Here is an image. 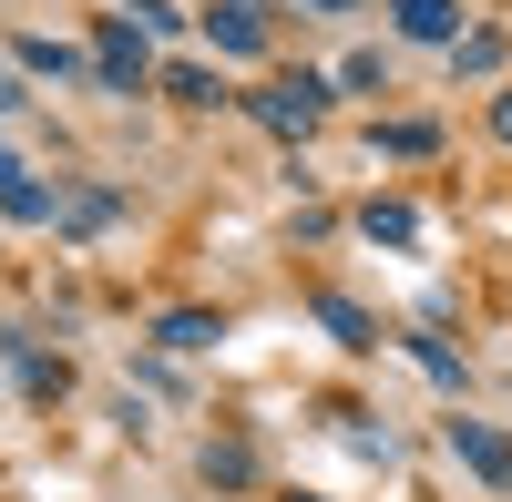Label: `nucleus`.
Returning <instances> with one entry per match:
<instances>
[{
    "instance_id": "11",
    "label": "nucleus",
    "mask_w": 512,
    "mask_h": 502,
    "mask_svg": "<svg viewBox=\"0 0 512 502\" xmlns=\"http://www.w3.org/2000/svg\"><path fill=\"white\" fill-rule=\"evenodd\" d=\"M492 134H502V144H512V93H502V103H492Z\"/></svg>"
},
{
    "instance_id": "3",
    "label": "nucleus",
    "mask_w": 512,
    "mask_h": 502,
    "mask_svg": "<svg viewBox=\"0 0 512 502\" xmlns=\"http://www.w3.org/2000/svg\"><path fill=\"white\" fill-rule=\"evenodd\" d=\"M154 62H144V31L134 21H103V82H123V93H134Z\"/></svg>"
},
{
    "instance_id": "2",
    "label": "nucleus",
    "mask_w": 512,
    "mask_h": 502,
    "mask_svg": "<svg viewBox=\"0 0 512 502\" xmlns=\"http://www.w3.org/2000/svg\"><path fill=\"white\" fill-rule=\"evenodd\" d=\"M205 31H216L226 52H267V11H256V0H216V11H205Z\"/></svg>"
},
{
    "instance_id": "6",
    "label": "nucleus",
    "mask_w": 512,
    "mask_h": 502,
    "mask_svg": "<svg viewBox=\"0 0 512 502\" xmlns=\"http://www.w3.org/2000/svg\"><path fill=\"white\" fill-rule=\"evenodd\" d=\"M0 205H11L21 226H41V216H52V185H31V175H11V185H0Z\"/></svg>"
},
{
    "instance_id": "13",
    "label": "nucleus",
    "mask_w": 512,
    "mask_h": 502,
    "mask_svg": "<svg viewBox=\"0 0 512 502\" xmlns=\"http://www.w3.org/2000/svg\"><path fill=\"white\" fill-rule=\"evenodd\" d=\"M297 502H308V492H297Z\"/></svg>"
},
{
    "instance_id": "1",
    "label": "nucleus",
    "mask_w": 512,
    "mask_h": 502,
    "mask_svg": "<svg viewBox=\"0 0 512 502\" xmlns=\"http://www.w3.org/2000/svg\"><path fill=\"white\" fill-rule=\"evenodd\" d=\"M318 113H328V82H318V72H297V82H277V93H256V123H267V134H308Z\"/></svg>"
},
{
    "instance_id": "9",
    "label": "nucleus",
    "mask_w": 512,
    "mask_h": 502,
    "mask_svg": "<svg viewBox=\"0 0 512 502\" xmlns=\"http://www.w3.org/2000/svg\"><path fill=\"white\" fill-rule=\"evenodd\" d=\"M21 72H41V82H62V72H72V52H62V41H41V31H31V41H21Z\"/></svg>"
},
{
    "instance_id": "7",
    "label": "nucleus",
    "mask_w": 512,
    "mask_h": 502,
    "mask_svg": "<svg viewBox=\"0 0 512 502\" xmlns=\"http://www.w3.org/2000/svg\"><path fill=\"white\" fill-rule=\"evenodd\" d=\"M359 226H369L379 246H410V236H420V216H410V205H369V216H359Z\"/></svg>"
},
{
    "instance_id": "8",
    "label": "nucleus",
    "mask_w": 512,
    "mask_h": 502,
    "mask_svg": "<svg viewBox=\"0 0 512 502\" xmlns=\"http://www.w3.org/2000/svg\"><path fill=\"white\" fill-rule=\"evenodd\" d=\"M205 339H216V318H205V308H175V318H164V349H205Z\"/></svg>"
},
{
    "instance_id": "12",
    "label": "nucleus",
    "mask_w": 512,
    "mask_h": 502,
    "mask_svg": "<svg viewBox=\"0 0 512 502\" xmlns=\"http://www.w3.org/2000/svg\"><path fill=\"white\" fill-rule=\"evenodd\" d=\"M308 11H359V0H308Z\"/></svg>"
},
{
    "instance_id": "4",
    "label": "nucleus",
    "mask_w": 512,
    "mask_h": 502,
    "mask_svg": "<svg viewBox=\"0 0 512 502\" xmlns=\"http://www.w3.org/2000/svg\"><path fill=\"white\" fill-rule=\"evenodd\" d=\"M451 441H461V462H472L482 482H512V441H502V431H482V421H451Z\"/></svg>"
},
{
    "instance_id": "5",
    "label": "nucleus",
    "mask_w": 512,
    "mask_h": 502,
    "mask_svg": "<svg viewBox=\"0 0 512 502\" xmlns=\"http://www.w3.org/2000/svg\"><path fill=\"white\" fill-rule=\"evenodd\" d=\"M400 31H410V41H451L461 11H451V0H400Z\"/></svg>"
},
{
    "instance_id": "10",
    "label": "nucleus",
    "mask_w": 512,
    "mask_h": 502,
    "mask_svg": "<svg viewBox=\"0 0 512 502\" xmlns=\"http://www.w3.org/2000/svg\"><path fill=\"white\" fill-rule=\"evenodd\" d=\"M164 93H175V103H216V72H195V62H175V72H164Z\"/></svg>"
}]
</instances>
